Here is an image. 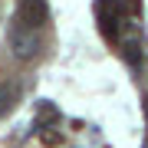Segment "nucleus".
Returning <instances> with one entry per match:
<instances>
[{
	"label": "nucleus",
	"instance_id": "obj_5",
	"mask_svg": "<svg viewBox=\"0 0 148 148\" xmlns=\"http://www.w3.org/2000/svg\"><path fill=\"white\" fill-rule=\"evenodd\" d=\"M40 142L46 148H59L63 145V132H56V128H40Z\"/></svg>",
	"mask_w": 148,
	"mask_h": 148
},
{
	"label": "nucleus",
	"instance_id": "obj_3",
	"mask_svg": "<svg viewBox=\"0 0 148 148\" xmlns=\"http://www.w3.org/2000/svg\"><path fill=\"white\" fill-rule=\"evenodd\" d=\"M99 23H102V33H106L109 40H115V33H119V16H122V7L115 3V0H99Z\"/></svg>",
	"mask_w": 148,
	"mask_h": 148
},
{
	"label": "nucleus",
	"instance_id": "obj_4",
	"mask_svg": "<svg viewBox=\"0 0 148 148\" xmlns=\"http://www.w3.org/2000/svg\"><path fill=\"white\" fill-rule=\"evenodd\" d=\"M56 119H59V109L53 106V102H40V109H36V125H40V128H49Z\"/></svg>",
	"mask_w": 148,
	"mask_h": 148
},
{
	"label": "nucleus",
	"instance_id": "obj_1",
	"mask_svg": "<svg viewBox=\"0 0 148 148\" xmlns=\"http://www.w3.org/2000/svg\"><path fill=\"white\" fill-rule=\"evenodd\" d=\"M10 46H13V53L20 56V59H33V56L40 53V36H36V30L16 23V27L10 30Z\"/></svg>",
	"mask_w": 148,
	"mask_h": 148
},
{
	"label": "nucleus",
	"instance_id": "obj_2",
	"mask_svg": "<svg viewBox=\"0 0 148 148\" xmlns=\"http://www.w3.org/2000/svg\"><path fill=\"white\" fill-rule=\"evenodd\" d=\"M49 16V3L46 0H20V13H16V23H23V27L36 30L46 23Z\"/></svg>",
	"mask_w": 148,
	"mask_h": 148
},
{
	"label": "nucleus",
	"instance_id": "obj_6",
	"mask_svg": "<svg viewBox=\"0 0 148 148\" xmlns=\"http://www.w3.org/2000/svg\"><path fill=\"white\" fill-rule=\"evenodd\" d=\"M125 59H128V66H142V53H138V43H125Z\"/></svg>",
	"mask_w": 148,
	"mask_h": 148
}]
</instances>
